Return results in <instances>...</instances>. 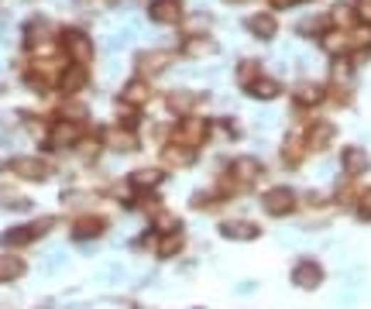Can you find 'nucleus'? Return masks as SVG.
Returning <instances> with one entry per match:
<instances>
[{"instance_id": "1", "label": "nucleus", "mask_w": 371, "mask_h": 309, "mask_svg": "<svg viewBox=\"0 0 371 309\" xmlns=\"http://www.w3.org/2000/svg\"><path fill=\"white\" fill-rule=\"evenodd\" d=\"M52 224H56L52 216H41V220L28 224V227H11V231L4 234V244H7V248H24V244H31L35 237L52 231Z\"/></svg>"}, {"instance_id": "2", "label": "nucleus", "mask_w": 371, "mask_h": 309, "mask_svg": "<svg viewBox=\"0 0 371 309\" xmlns=\"http://www.w3.org/2000/svg\"><path fill=\"white\" fill-rule=\"evenodd\" d=\"M261 206H265L268 216H289V213L296 210V193L289 189V186H275V189L265 193Z\"/></svg>"}, {"instance_id": "3", "label": "nucleus", "mask_w": 371, "mask_h": 309, "mask_svg": "<svg viewBox=\"0 0 371 309\" xmlns=\"http://www.w3.org/2000/svg\"><path fill=\"white\" fill-rule=\"evenodd\" d=\"M207 135H210V120H203V117H186V120L176 127V141L179 145H186V148L203 145Z\"/></svg>"}, {"instance_id": "4", "label": "nucleus", "mask_w": 371, "mask_h": 309, "mask_svg": "<svg viewBox=\"0 0 371 309\" xmlns=\"http://www.w3.org/2000/svg\"><path fill=\"white\" fill-rule=\"evenodd\" d=\"M62 45H66V52H69V58H73L76 66L93 62V41L86 38L83 31H76V28H69V31L62 35Z\"/></svg>"}, {"instance_id": "5", "label": "nucleus", "mask_w": 371, "mask_h": 309, "mask_svg": "<svg viewBox=\"0 0 371 309\" xmlns=\"http://www.w3.org/2000/svg\"><path fill=\"white\" fill-rule=\"evenodd\" d=\"M7 169H11V172H18L21 179H28V182H41V179H48V175H52L48 162H41V158H31V154H21V158H14Z\"/></svg>"}, {"instance_id": "6", "label": "nucleus", "mask_w": 371, "mask_h": 309, "mask_svg": "<svg viewBox=\"0 0 371 309\" xmlns=\"http://www.w3.org/2000/svg\"><path fill=\"white\" fill-rule=\"evenodd\" d=\"M323 282V265L320 261H313V258H303V261H296L293 268V286L299 289H316Z\"/></svg>"}, {"instance_id": "7", "label": "nucleus", "mask_w": 371, "mask_h": 309, "mask_svg": "<svg viewBox=\"0 0 371 309\" xmlns=\"http://www.w3.org/2000/svg\"><path fill=\"white\" fill-rule=\"evenodd\" d=\"M79 141V124L76 120H56L48 127V145L52 148H73Z\"/></svg>"}, {"instance_id": "8", "label": "nucleus", "mask_w": 371, "mask_h": 309, "mask_svg": "<svg viewBox=\"0 0 371 309\" xmlns=\"http://www.w3.org/2000/svg\"><path fill=\"white\" fill-rule=\"evenodd\" d=\"M340 165H344V172L351 175V179H357V175H365L371 169V158L365 148L351 145V148H344V154H340Z\"/></svg>"}, {"instance_id": "9", "label": "nucleus", "mask_w": 371, "mask_h": 309, "mask_svg": "<svg viewBox=\"0 0 371 309\" xmlns=\"http://www.w3.org/2000/svg\"><path fill=\"white\" fill-rule=\"evenodd\" d=\"M231 175H234L237 186H251V182H258V175H261V162L251 158V154H244V158H237L234 165H231Z\"/></svg>"}, {"instance_id": "10", "label": "nucleus", "mask_w": 371, "mask_h": 309, "mask_svg": "<svg viewBox=\"0 0 371 309\" xmlns=\"http://www.w3.org/2000/svg\"><path fill=\"white\" fill-rule=\"evenodd\" d=\"M148 18L155 21V24H179L182 21V7H179L176 0H152Z\"/></svg>"}, {"instance_id": "11", "label": "nucleus", "mask_w": 371, "mask_h": 309, "mask_svg": "<svg viewBox=\"0 0 371 309\" xmlns=\"http://www.w3.org/2000/svg\"><path fill=\"white\" fill-rule=\"evenodd\" d=\"M24 79H28L35 90H48V86L59 79V66H56V62H35V66L28 69V76Z\"/></svg>"}, {"instance_id": "12", "label": "nucleus", "mask_w": 371, "mask_h": 309, "mask_svg": "<svg viewBox=\"0 0 371 309\" xmlns=\"http://www.w3.org/2000/svg\"><path fill=\"white\" fill-rule=\"evenodd\" d=\"M333 135H337V127H333L330 120H316L310 127V135H306V148H310V152H323L333 141Z\"/></svg>"}, {"instance_id": "13", "label": "nucleus", "mask_w": 371, "mask_h": 309, "mask_svg": "<svg viewBox=\"0 0 371 309\" xmlns=\"http://www.w3.org/2000/svg\"><path fill=\"white\" fill-rule=\"evenodd\" d=\"M248 31L258 41H272L278 35V24H275L272 14H254V18H248Z\"/></svg>"}, {"instance_id": "14", "label": "nucleus", "mask_w": 371, "mask_h": 309, "mask_svg": "<svg viewBox=\"0 0 371 309\" xmlns=\"http://www.w3.org/2000/svg\"><path fill=\"white\" fill-rule=\"evenodd\" d=\"M216 52V41L207 38V35H193V38L182 41V56L186 58H207Z\"/></svg>"}, {"instance_id": "15", "label": "nucleus", "mask_w": 371, "mask_h": 309, "mask_svg": "<svg viewBox=\"0 0 371 309\" xmlns=\"http://www.w3.org/2000/svg\"><path fill=\"white\" fill-rule=\"evenodd\" d=\"M103 231H107V220L103 216H79L76 224H73V237L76 241H90V237H97Z\"/></svg>"}, {"instance_id": "16", "label": "nucleus", "mask_w": 371, "mask_h": 309, "mask_svg": "<svg viewBox=\"0 0 371 309\" xmlns=\"http://www.w3.org/2000/svg\"><path fill=\"white\" fill-rule=\"evenodd\" d=\"M220 234L227 241H254L258 237V227L248 224V220H227V224H220Z\"/></svg>"}, {"instance_id": "17", "label": "nucleus", "mask_w": 371, "mask_h": 309, "mask_svg": "<svg viewBox=\"0 0 371 309\" xmlns=\"http://www.w3.org/2000/svg\"><path fill=\"white\" fill-rule=\"evenodd\" d=\"M196 158V148H186V145H169V148H162V162L165 165H176V169H182V165H193Z\"/></svg>"}, {"instance_id": "18", "label": "nucleus", "mask_w": 371, "mask_h": 309, "mask_svg": "<svg viewBox=\"0 0 371 309\" xmlns=\"http://www.w3.org/2000/svg\"><path fill=\"white\" fill-rule=\"evenodd\" d=\"M107 145L114 152H137V137L131 135V127H117V131H107Z\"/></svg>"}, {"instance_id": "19", "label": "nucleus", "mask_w": 371, "mask_h": 309, "mask_svg": "<svg viewBox=\"0 0 371 309\" xmlns=\"http://www.w3.org/2000/svg\"><path fill=\"white\" fill-rule=\"evenodd\" d=\"M48 31H52V28H48V21L45 18L28 21V28H24V45H28V48H38L41 41L48 38Z\"/></svg>"}, {"instance_id": "20", "label": "nucleus", "mask_w": 371, "mask_h": 309, "mask_svg": "<svg viewBox=\"0 0 371 309\" xmlns=\"http://www.w3.org/2000/svg\"><path fill=\"white\" fill-rule=\"evenodd\" d=\"M24 275V261L14 258V254H0V286H7V282H14Z\"/></svg>"}, {"instance_id": "21", "label": "nucleus", "mask_w": 371, "mask_h": 309, "mask_svg": "<svg viewBox=\"0 0 371 309\" xmlns=\"http://www.w3.org/2000/svg\"><path fill=\"white\" fill-rule=\"evenodd\" d=\"M148 97H152V90H148V83H141V79L127 83V86H124V93H120V100H124V103H131V107L148 103Z\"/></svg>"}, {"instance_id": "22", "label": "nucleus", "mask_w": 371, "mask_h": 309, "mask_svg": "<svg viewBox=\"0 0 371 309\" xmlns=\"http://www.w3.org/2000/svg\"><path fill=\"white\" fill-rule=\"evenodd\" d=\"M59 83H62V90H66V93H76V90H83V86H86V66H69V69L59 76Z\"/></svg>"}, {"instance_id": "23", "label": "nucleus", "mask_w": 371, "mask_h": 309, "mask_svg": "<svg viewBox=\"0 0 371 309\" xmlns=\"http://www.w3.org/2000/svg\"><path fill=\"white\" fill-rule=\"evenodd\" d=\"M179 251H182V234H179V231L165 234V237H158V244H155L158 258H176Z\"/></svg>"}, {"instance_id": "24", "label": "nucleus", "mask_w": 371, "mask_h": 309, "mask_svg": "<svg viewBox=\"0 0 371 309\" xmlns=\"http://www.w3.org/2000/svg\"><path fill=\"white\" fill-rule=\"evenodd\" d=\"M165 66H169V56L165 52H141L137 56V69L141 73H162Z\"/></svg>"}, {"instance_id": "25", "label": "nucleus", "mask_w": 371, "mask_h": 309, "mask_svg": "<svg viewBox=\"0 0 371 309\" xmlns=\"http://www.w3.org/2000/svg\"><path fill=\"white\" fill-rule=\"evenodd\" d=\"M0 206H7V210H28L31 199L21 196L18 189H11V186H0Z\"/></svg>"}, {"instance_id": "26", "label": "nucleus", "mask_w": 371, "mask_h": 309, "mask_svg": "<svg viewBox=\"0 0 371 309\" xmlns=\"http://www.w3.org/2000/svg\"><path fill=\"white\" fill-rule=\"evenodd\" d=\"M248 90H251L254 100H275V97H278V83H275V79H261V76H258Z\"/></svg>"}, {"instance_id": "27", "label": "nucleus", "mask_w": 371, "mask_h": 309, "mask_svg": "<svg viewBox=\"0 0 371 309\" xmlns=\"http://www.w3.org/2000/svg\"><path fill=\"white\" fill-rule=\"evenodd\" d=\"M196 100H199V97L186 93V90H176V93L169 97V110H172V114H189V110L196 107Z\"/></svg>"}, {"instance_id": "28", "label": "nucleus", "mask_w": 371, "mask_h": 309, "mask_svg": "<svg viewBox=\"0 0 371 309\" xmlns=\"http://www.w3.org/2000/svg\"><path fill=\"white\" fill-rule=\"evenodd\" d=\"M293 100L299 103V107H313V103H320V100H323V90L306 83V86H299V90L293 93Z\"/></svg>"}, {"instance_id": "29", "label": "nucleus", "mask_w": 371, "mask_h": 309, "mask_svg": "<svg viewBox=\"0 0 371 309\" xmlns=\"http://www.w3.org/2000/svg\"><path fill=\"white\" fill-rule=\"evenodd\" d=\"M303 141L299 137H286V145H282V158H286V165H299L303 162Z\"/></svg>"}, {"instance_id": "30", "label": "nucleus", "mask_w": 371, "mask_h": 309, "mask_svg": "<svg viewBox=\"0 0 371 309\" xmlns=\"http://www.w3.org/2000/svg\"><path fill=\"white\" fill-rule=\"evenodd\" d=\"M158 182H162V175H158L155 169H141V172L131 175V186H135V189H152Z\"/></svg>"}, {"instance_id": "31", "label": "nucleus", "mask_w": 371, "mask_h": 309, "mask_svg": "<svg viewBox=\"0 0 371 309\" xmlns=\"http://www.w3.org/2000/svg\"><path fill=\"white\" fill-rule=\"evenodd\" d=\"M258 66H261V62H254V58L241 62V66H237V83H241V86H251L254 79H258Z\"/></svg>"}, {"instance_id": "32", "label": "nucleus", "mask_w": 371, "mask_h": 309, "mask_svg": "<svg viewBox=\"0 0 371 309\" xmlns=\"http://www.w3.org/2000/svg\"><path fill=\"white\" fill-rule=\"evenodd\" d=\"M348 21H354V7H348V4H340V7H333L330 24H340V28H348Z\"/></svg>"}, {"instance_id": "33", "label": "nucleus", "mask_w": 371, "mask_h": 309, "mask_svg": "<svg viewBox=\"0 0 371 309\" xmlns=\"http://www.w3.org/2000/svg\"><path fill=\"white\" fill-rule=\"evenodd\" d=\"M155 227H162L165 234H172V231H179V220L172 216V213H165V210H158L155 213Z\"/></svg>"}, {"instance_id": "34", "label": "nucleus", "mask_w": 371, "mask_h": 309, "mask_svg": "<svg viewBox=\"0 0 371 309\" xmlns=\"http://www.w3.org/2000/svg\"><path fill=\"white\" fill-rule=\"evenodd\" d=\"M323 48L337 56V52H344V48H351V45H348V38H344V35H327V41H323Z\"/></svg>"}, {"instance_id": "35", "label": "nucleus", "mask_w": 371, "mask_h": 309, "mask_svg": "<svg viewBox=\"0 0 371 309\" xmlns=\"http://www.w3.org/2000/svg\"><path fill=\"white\" fill-rule=\"evenodd\" d=\"M354 18L371 24V0H357V4H354Z\"/></svg>"}, {"instance_id": "36", "label": "nucleus", "mask_w": 371, "mask_h": 309, "mask_svg": "<svg viewBox=\"0 0 371 309\" xmlns=\"http://www.w3.org/2000/svg\"><path fill=\"white\" fill-rule=\"evenodd\" d=\"M357 213H361L365 220H371V193H365V196H361V210H357Z\"/></svg>"}, {"instance_id": "37", "label": "nucleus", "mask_w": 371, "mask_h": 309, "mask_svg": "<svg viewBox=\"0 0 371 309\" xmlns=\"http://www.w3.org/2000/svg\"><path fill=\"white\" fill-rule=\"evenodd\" d=\"M79 148H83V158H93V154H97V145H93V141H83Z\"/></svg>"}, {"instance_id": "38", "label": "nucleus", "mask_w": 371, "mask_h": 309, "mask_svg": "<svg viewBox=\"0 0 371 309\" xmlns=\"http://www.w3.org/2000/svg\"><path fill=\"white\" fill-rule=\"evenodd\" d=\"M296 0H268V7H275V11H286V7H293Z\"/></svg>"}, {"instance_id": "39", "label": "nucleus", "mask_w": 371, "mask_h": 309, "mask_svg": "<svg viewBox=\"0 0 371 309\" xmlns=\"http://www.w3.org/2000/svg\"><path fill=\"white\" fill-rule=\"evenodd\" d=\"M306 203H310V206H323V196H320V193H310V196H306Z\"/></svg>"}, {"instance_id": "40", "label": "nucleus", "mask_w": 371, "mask_h": 309, "mask_svg": "<svg viewBox=\"0 0 371 309\" xmlns=\"http://www.w3.org/2000/svg\"><path fill=\"white\" fill-rule=\"evenodd\" d=\"M231 4H248V0H231Z\"/></svg>"}, {"instance_id": "41", "label": "nucleus", "mask_w": 371, "mask_h": 309, "mask_svg": "<svg viewBox=\"0 0 371 309\" xmlns=\"http://www.w3.org/2000/svg\"><path fill=\"white\" fill-rule=\"evenodd\" d=\"M103 4H117V0H103Z\"/></svg>"}, {"instance_id": "42", "label": "nucleus", "mask_w": 371, "mask_h": 309, "mask_svg": "<svg viewBox=\"0 0 371 309\" xmlns=\"http://www.w3.org/2000/svg\"><path fill=\"white\" fill-rule=\"evenodd\" d=\"M296 4H299V0H296Z\"/></svg>"}]
</instances>
